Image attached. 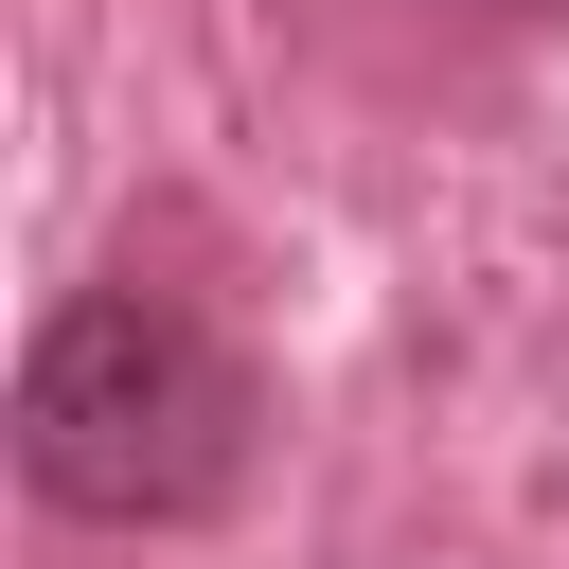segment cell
<instances>
[{
    "label": "cell",
    "mask_w": 569,
    "mask_h": 569,
    "mask_svg": "<svg viewBox=\"0 0 569 569\" xmlns=\"http://www.w3.org/2000/svg\"><path fill=\"white\" fill-rule=\"evenodd\" d=\"M267 462V373L178 284H71L18 356V480L89 533H196Z\"/></svg>",
    "instance_id": "1"
}]
</instances>
